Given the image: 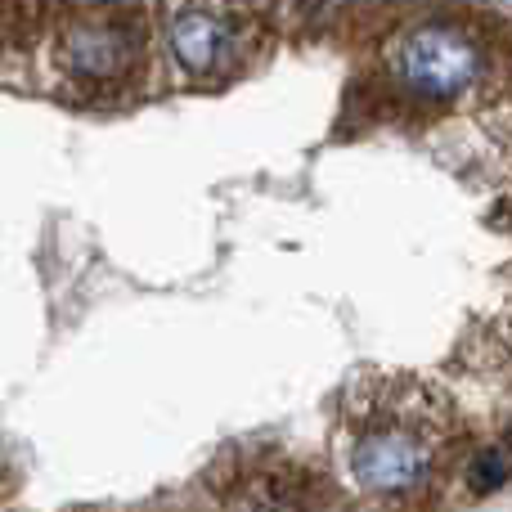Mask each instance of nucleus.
<instances>
[{"instance_id":"nucleus-1","label":"nucleus","mask_w":512,"mask_h":512,"mask_svg":"<svg viewBox=\"0 0 512 512\" xmlns=\"http://www.w3.org/2000/svg\"><path fill=\"white\" fill-rule=\"evenodd\" d=\"M391 68L418 99H454L481 77V50L454 27L423 23L396 41Z\"/></svg>"},{"instance_id":"nucleus-2","label":"nucleus","mask_w":512,"mask_h":512,"mask_svg":"<svg viewBox=\"0 0 512 512\" xmlns=\"http://www.w3.org/2000/svg\"><path fill=\"white\" fill-rule=\"evenodd\" d=\"M432 436L409 418H387L373 423L360 441L351 445V477L369 495H409L432 477Z\"/></svg>"},{"instance_id":"nucleus-3","label":"nucleus","mask_w":512,"mask_h":512,"mask_svg":"<svg viewBox=\"0 0 512 512\" xmlns=\"http://www.w3.org/2000/svg\"><path fill=\"white\" fill-rule=\"evenodd\" d=\"M63 63L86 81H113L131 68V36L117 23H72L63 36Z\"/></svg>"},{"instance_id":"nucleus-4","label":"nucleus","mask_w":512,"mask_h":512,"mask_svg":"<svg viewBox=\"0 0 512 512\" xmlns=\"http://www.w3.org/2000/svg\"><path fill=\"white\" fill-rule=\"evenodd\" d=\"M171 54L180 59V68L207 77V72H216V68H225V63H230L234 32L216 14L189 9V14H180L176 23H171Z\"/></svg>"},{"instance_id":"nucleus-5","label":"nucleus","mask_w":512,"mask_h":512,"mask_svg":"<svg viewBox=\"0 0 512 512\" xmlns=\"http://www.w3.org/2000/svg\"><path fill=\"white\" fill-rule=\"evenodd\" d=\"M508 472H512V454L504 445H495V450H481L477 459H472L468 481H472V490H499L508 481Z\"/></svg>"}]
</instances>
